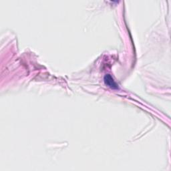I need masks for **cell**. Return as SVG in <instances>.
Instances as JSON below:
<instances>
[{
	"label": "cell",
	"instance_id": "1",
	"mask_svg": "<svg viewBox=\"0 0 171 171\" xmlns=\"http://www.w3.org/2000/svg\"><path fill=\"white\" fill-rule=\"evenodd\" d=\"M104 83H105L106 85H107L108 86L111 87V88L115 89V88H118L116 82L114 81V80L112 78L111 76L109 75V74L106 75V76L104 77Z\"/></svg>",
	"mask_w": 171,
	"mask_h": 171
}]
</instances>
